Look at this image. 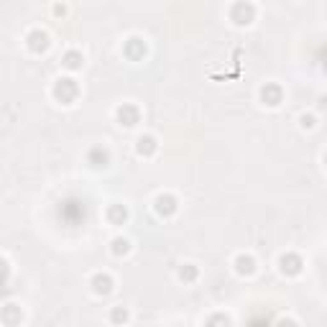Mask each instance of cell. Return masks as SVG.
Instances as JSON below:
<instances>
[{
    "label": "cell",
    "mask_w": 327,
    "mask_h": 327,
    "mask_svg": "<svg viewBox=\"0 0 327 327\" xmlns=\"http://www.w3.org/2000/svg\"><path fill=\"white\" fill-rule=\"evenodd\" d=\"M67 64H69V67H77L79 61H77V56H74V54H69V56H67Z\"/></svg>",
    "instance_id": "cell-1"
}]
</instances>
